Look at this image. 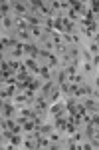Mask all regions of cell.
I'll list each match as a JSON object with an SVG mask.
<instances>
[{
  "label": "cell",
  "instance_id": "obj_1",
  "mask_svg": "<svg viewBox=\"0 0 99 150\" xmlns=\"http://www.w3.org/2000/svg\"><path fill=\"white\" fill-rule=\"evenodd\" d=\"M16 112V104L2 100V118H12V114Z\"/></svg>",
  "mask_w": 99,
  "mask_h": 150
},
{
  "label": "cell",
  "instance_id": "obj_2",
  "mask_svg": "<svg viewBox=\"0 0 99 150\" xmlns=\"http://www.w3.org/2000/svg\"><path fill=\"white\" fill-rule=\"evenodd\" d=\"M24 64H26V68L30 70V74H34V76H38V74H40V64H38V62H36V58H26V60H24Z\"/></svg>",
  "mask_w": 99,
  "mask_h": 150
},
{
  "label": "cell",
  "instance_id": "obj_3",
  "mask_svg": "<svg viewBox=\"0 0 99 150\" xmlns=\"http://www.w3.org/2000/svg\"><path fill=\"white\" fill-rule=\"evenodd\" d=\"M40 78L44 82H48V80H52V68L46 64V66H40V74H38Z\"/></svg>",
  "mask_w": 99,
  "mask_h": 150
},
{
  "label": "cell",
  "instance_id": "obj_4",
  "mask_svg": "<svg viewBox=\"0 0 99 150\" xmlns=\"http://www.w3.org/2000/svg\"><path fill=\"white\" fill-rule=\"evenodd\" d=\"M12 4H14V2H2V6H0L2 16H10L12 14Z\"/></svg>",
  "mask_w": 99,
  "mask_h": 150
},
{
  "label": "cell",
  "instance_id": "obj_5",
  "mask_svg": "<svg viewBox=\"0 0 99 150\" xmlns=\"http://www.w3.org/2000/svg\"><path fill=\"white\" fill-rule=\"evenodd\" d=\"M14 26V20H12L10 16H2V30H8Z\"/></svg>",
  "mask_w": 99,
  "mask_h": 150
},
{
  "label": "cell",
  "instance_id": "obj_6",
  "mask_svg": "<svg viewBox=\"0 0 99 150\" xmlns=\"http://www.w3.org/2000/svg\"><path fill=\"white\" fill-rule=\"evenodd\" d=\"M91 124L95 128H99V112H93V114H91Z\"/></svg>",
  "mask_w": 99,
  "mask_h": 150
}]
</instances>
